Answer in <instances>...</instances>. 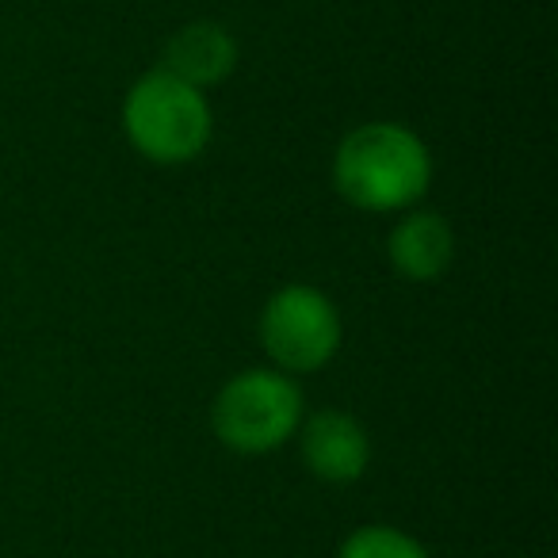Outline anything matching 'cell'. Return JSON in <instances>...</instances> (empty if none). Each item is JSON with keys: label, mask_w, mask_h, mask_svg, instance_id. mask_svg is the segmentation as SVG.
<instances>
[{"label": "cell", "mask_w": 558, "mask_h": 558, "mask_svg": "<svg viewBox=\"0 0 558 558\" xmlns=\"http://www.w3.org/2000/svg\"><path fill=\"white\" fill-rule=\"evenodd\" d=\"M303 425V395L283 372L253 367L218 390L210 405V428L238 456H264Z\"/></svg>", "instance_id": "obj_3"}, {"label": "cell", "mask_w": 558, "mask_h": 558, "mask_svg": "<svg viewBox=\"0 0 558 558\" xmlns=\"http://www.w3.org/2000/svg\"><path fill=\"white\" fill-rule=\"evenodd\" d=\"M260 341L279 372L311 375L341 349V314L318 288L291 283L279 288L264 306Z\"/></svg>", "instance_id": "obj_4"}, {"label": "cell", "mask_w": 558, "mask_h": 558, "mask_svg": "<svg viewBox=\"0 0 558 558\" xmlns=\"http://www.w3.org/2000/svg\"><path fill=\"white\" fill-rule=\"evenodd\" d=\"M299 444H303V463L314 478L349 486L364 478L372 463V440L367 428L344 410H318L306 425H299Z\"/></svg>", "instance_id": "obj_5"}, {"label": "cell", "mask_w": 558, "mask_h": 558, "mask_svg": "<svg viewBox=\"0 0 558 558\" xmlns=\"http://www.w3.org/2000/svg\"><path fill=\"white\" fill-rule=\"evenodd\" d=\"M210 104L199 88L154 70L126 93L123 131L131 146L154 165H187L210 142Z\"/></svg>", "instance_id": "obj_2"}, {"label": "cell", "mask_w": 558, "mask_h": 558, "mask_svg": "<svg viewBox=\"0 0 558 558\" xmlns=\"http://www.w3.org/2000/svg\"><path fill=\"white\" fill-rule=\"evenodd\" d=\"M387 253L398 276L413 279V283H433L448 271L451 256H456V233L440 215L421 210V215H405L390 230Z\"/></svg>", "instance_id": "obj_6"}, {"label": "cell", "mask_w": 558, "mask_h": 558, "mask_svg": "<svg viewBox=\"0 0 558 558\" xmlns=\"http://www.w3.org/2000/svg\"><path fill=\"white\" fill-rule=\"evenodd\" d=\"M238 65V43L218 24H187L165 47V70L192 88L222 85Z\"/></svg>", "instance_id": "obj_7"}, {"label": "cell", "mask_w": 558, "mask_h": 558, "mask_svg": "<svg viewBox=\"0 0 558 558\" xmlns=\"http://www.w3.org/2000/svg\"><path fill=\"white\" fill-rule=\"evenodd\" d=\"M428 146L402 123H364L337 146L333 187L356 210H405L428 192Z\"/></svg>", "instance_id": "obj_1"}, {"label": "cell", "mask_w": 558, "mask_h": 558, "mask_svg": "<svg viewBox=\"0 0 558 558\" xmlns=\"http://www.w3.org/2000/svg\"><path fill=\"white\" fill-rule=\"evenodd\" d=\"M337 558H428V550L421 547L413 535L398 532V527L367 524V527H356V532L341 543Z\"/></svg>", "instance_id": "obj_8"}]
</instances>
